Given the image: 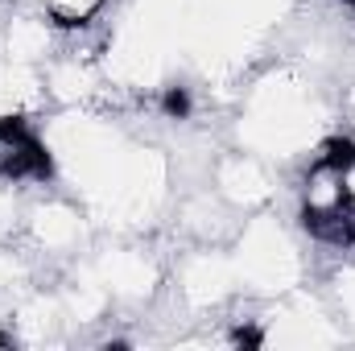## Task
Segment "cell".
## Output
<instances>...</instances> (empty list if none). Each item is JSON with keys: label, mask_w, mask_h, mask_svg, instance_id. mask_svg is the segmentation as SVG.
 Instances as JSON below:
<instances>
[{"label": "cell", "mask_w": 355, "mask_h": 351, "mask_svg": "<svg viewBox=\"0 0 355 351\" xmlns=\"http://www.w3.org/2000/svg\"><path fill=\"white\" fill-rule=\"evenodd\" d=\"M54 174V149L33 120H0V186H42Z\"/></svg>", "instance_id": "1"}, {"label": "cell", "mask_w": 355, "mask_h": 351, "mask_svg": "<svg viewBox=\"0 0 355 351\" xmlns=\"http://www.w3.org/2000/svg\"><path fill=\"white\" fill-rule=\"evenodd\" d=\"M339 141V174H343V203H347V219L355 232V141L352 137H335Z\"/></svg>", "instance_id": "2"}]
</instances>
